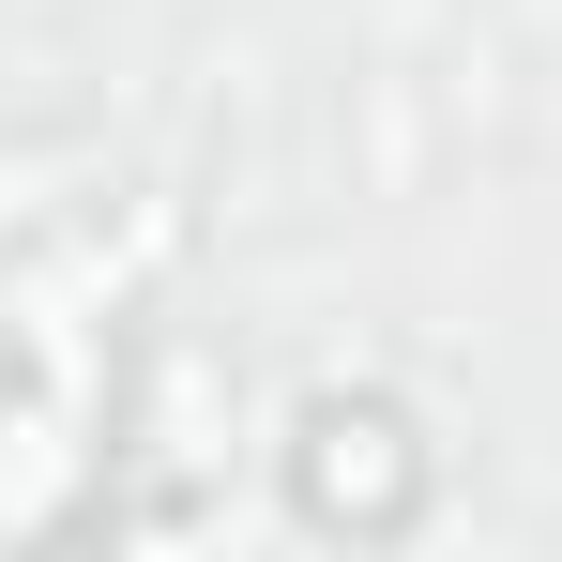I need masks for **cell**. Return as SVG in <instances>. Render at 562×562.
<instances>
[{
	"label": "cell",
	"mask_w": 562,
	"mask_h": 562,
	"mask_svg": "<svg viewBox=\"0 0 562 562\" xmlns=\"http://www.w3.org/2000/svg\"><path fill=\"white\" fill-rule=\"evenodd\" d=\"M441 486V441L395 411V395H304L289 411V517L304 532H350V548H395Z\"/></svg>",
	"instance_id": "obj_1"
},
{
	"label": "cell",
	"mask_w": 562,
	"mask_h": 562,
	"mask_svg": "<svg viewBox=\"0 0 562 562\" xmlns=\"http://www.w3.org/2000/svg\"><path fill=\"white\" fill-rule=\"evenodd\" d=\"M366 183H380V198L426 183V122H411V92H395V77H366Z\"/></svg>",
	"instance_id": "obj_2"
}]
</instances>
